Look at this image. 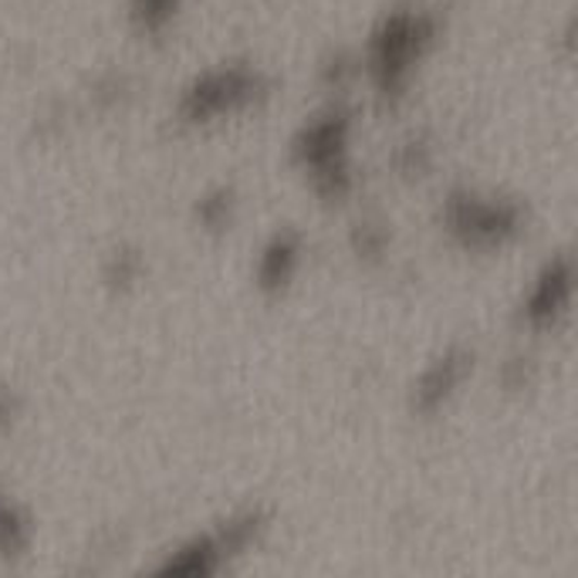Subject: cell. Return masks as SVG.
<instances>
[{
	"label": "cell",
	"instance_id": "1",
	"mask_svg": "<svg viewBox=\"0 0 578 578\" xmlns=\"http://www.w3.org/2000/svg\"><path fill=\"white\" fill-rule=\"evenodd\" d=\"M457 227L464 230L471 241H498L504 230H511V214L487 207V204H460Z\"/></svg>",
	"mask_w": 578,
	"mask_h": 578
},
{
	"label": "cell",
	"instance_id": "4",
	"mask_svg": "<svg viewBox=\"0 0 578 578\" xmlns=\"http://www.w3.org/2000/svg\"><path fill=\"white\" fill-rule=\"evenodd\" d=\"M292 261H295V251L287 247V244H274L271 254H268V261H265V278L274 284V281H284L287 271H292Z\"/></svg>",
	"mask_w": 578,
	"mask_h": 578
},
{
	"label": "cell",
	"instance_id": "3",
	"mask_svg": "<svg viewBox=\"0 0 578 578\" xmlns=\"http://www.w3.org/2000/svg\"><path fill=\"white\" fill-rule=\"evenodd\" d=\"M565 298H568V271L565 268L548 271L531 298V318H552L555 311H562Z\"/></svg>",
	"mask_w": 578,
	"mask_h": 578
},
{
	"label": "cell",
	"instance_id": "2",
	"mask_svg": "<svg viewBox=\"0 0 578 578\" xmlns=\"http://www.w3.org/2000/svg\"><path fill=\"white\" fill-rule=\"evenodd\" d=\"M241 92H244V85L237 78H214L207 85H200V89L190 95V115H193V119H200V115L220 112L223 105L234 102Z\"/></svg>",
	"mask_w": 578,
	"mask_h": 578
}]
</instances>
